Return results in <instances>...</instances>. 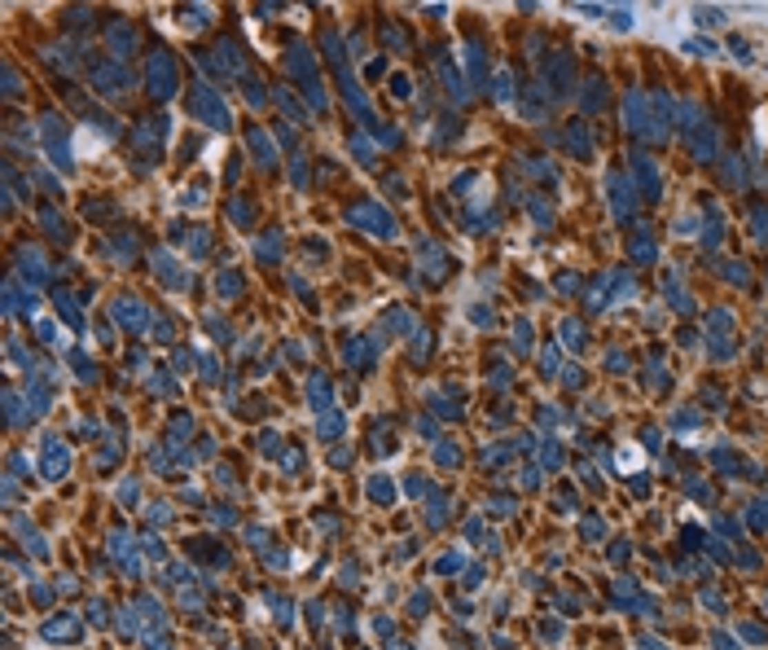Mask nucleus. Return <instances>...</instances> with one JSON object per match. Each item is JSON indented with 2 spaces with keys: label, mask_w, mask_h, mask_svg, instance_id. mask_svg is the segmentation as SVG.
I'll use <instances>...</instances> for the list:
<instances>
[{
  "label": "nucleus",
  "mask_w": 768,
  "mask_h": 650,
  "mask_svg": "<svg viewBox=\"0 0 768 650\" xmlns=\"http://www.w3.org/2000/svg\"><path fill=\"white\" fill-rule=\"evenodd\" d=\"M172 137V119H141L132 132V159H141V172L163 163V146Z\"/></svg>",
  "instance_id": "nucleus-1"
},
{
  "label": "nucleus",
  "mask_w": 768,
  "mask_h": 650,
  "mask_svg": "<svg viewBox=\"0 0 768 650\" xmlns=\"http://www.w3.org/2000/svg\"><path fill=\"white\" fill-rule=\"evenodd\" d=\"M40 141H44V154H49V163L57 172H70L75 167V150H70V137H66V124L62 115H40Z\"/></svg>",
  "instance_id": "nucleus-2"
},
{
  "label": "nucleus",
  "mask_w": 768,
  "mask_h": 650,
  "mask_svg": "<svg viewBox=\"0 0 768 650\" xmlns=\"http://www.w3.org/2000/svg\"><path fill=\"white\" fill-rule=\"evenodd\" d=\"M88 70H92V88H97L101 97H128L132 83H137L132 70L123 62H114V57H92Z\"/></svg>",
  "instance_id": "nucleus-3"
},
{
  "label": "nucleus",
  "mask_w": 768,
  "mask_h": 650,
  "mask_svg": "<svg viewBox=\"0 0 768 650\" xmlns=\"http://www.w3.org/2000/svg\"><path fill=\"white\" fill-rule=\"evenodd\" d=\"M145 88L154 92V101H172L176 97L180 79H176V62H172V53H167V49H154L150 53V62H145Z\"/></svg>",
  "instance_id": "nucleus-4"
},
{
  "label": "nucleus",
  "mask_w": 768,
  "mask_h": 650,
  "mask_svg": "<svg viewBox=\"0 0 768 650\" xmlns=\"http://www.w3.org/2000/svg\"><path fill=\"white\" fill-rule=\"evenodd\" d=\"M194 110H198V119H202L211 132H229V128H233L229 106H224L220 88H211V83H198V88H194Z\"/></svg>",
  "instance_id": "nucleus-5"
},
{
  "label": "nucleus",
  "mask_w": 768,
  "mask_h": 650,
  "mask_svg": "<svg viewBox=\"0 0 768 650\" xmlns=\"http://www.w3.org/2000/svg\"><path fill=\"white\" fill-rule=\"evenodd\" d=\"M347 224H356V228H365V233H374V237H395V215L382 207V202H356L352 211H347Z\"/></svg>",
  "instance_id": "nucleus-6"
},
{
  "label": "nucleus",
  "mask_w": 768,
  "mask_h": 650,
  "mask_svg": "<svg viewBox=\"0 0 768 650\" xmlns=\"http://www.w3.org/2000/svg\"><path fill=\"white\" fill-rule=\"evenodd\" d=\"M105 49L114 53V62H128L137 53V27L128 18H110L105 22Z\"/></svg>",
  "instance_id": "nucleus-7"
},
{
  "label": "nucleus",
  "mask_w": 768,
  "mask_h": 650,
  "mask_svg": "<svg viewBox=\"0 0 768 650\" xmlns=\"http://www.w3.org/2000/svg\"><path fill=\"white\" fill-rule=\"evenodd\" d=\"M430 62H435L439 83H443V92H448L452 101H465V97H470V88H465V79H461V70H457V62H452L448 49H435V53H430Z\"/></svg>",
  "instance_id": "nucleus-8"
},
{
  "label": "nucleus",
  "mask_w": 768,
  "mask_h": 650,
  "mask_svg": "<svg viewBox=\"0 0 768 650\" xmlns=\"http://www.w3.org/2000/svg\"><path fill=\"white\" fill-rule=\"evenodd\" d=\"M211 57H215V70H220V75H229V79H246V75H250V70H246V57H242V44H237V40H215Z\"/></svg>",
  "instance_id": "nucleus-9"
},
{
  "label": "nucleus",
  "mask_w": 768,
  "mask_h": 650,
  "mask_svg": "<svg viewBox=\"0 0 768 650\" xmlns=\"http://www.w3.org/2000/svg\"><path fill=\"white\" fill-rule=\"evenodd\" d=\"M285 70L299 79V83H312V79H321L316 75V57H312V49L307 44H290L285 49Z\"/></svg>",
  "instance_id": "nucleus-10"
},
{
  "label": "nucleus",
  "mask_w": 768,
  "mask_h": 650,
  "mask_svg": "<svg viewBox=\"0 0 768 650\" xmlns=\"http://www.w3.org/2000/svg\"><path fill=\"white\" fill-rule=\"evenodd\" d=\"M246 146H250V154H255V163L259 167H277V146H272V137L263 128H246Z\"/></svg>",
  "instance_id": "nucleus-11"
},
{
  "label": "nucleus",
  "mask_w": 768,
  "mask_h": 650,
  "mask_svg": "<svg viewBox=\"0 0 768 650\" xmlns=\"http://www.w3.org/2000/svg\"><path fill=\"white\" fill-rule=\"evenodd\" d=\"M70 471V453L57 444V435L44 440V479H62Z\"/></svg>",
  "instance_id": "nucleus-12"
},
{
  "label": "nucleus",
  "mask_w": 768,
  "mask_h": 650,
  "mask_svg": "<svg viewBox=\"0 0 768 650\" xmlns=\"http://www.w3.org/2000/svg\"><path fill=\"white\" fill-rule=\"evenodd\" d=\"M114 317L123 321L128 330H145L150 312H145V304H141V299H132V295H123V299H114Z\"/></svg>",
  "instance_id": "nucleus-13"
},
{
  "label": "nucleus",
  "mask_w": 768,
  "mask_h": 650,
  "mask_svg": "<svg viewBox=\"0 0 768 650\" xmlns=\"http://www.w3.org/2000/svg\"><path fill=\"white\" fill-rule=\"evenodd\" d=\"M119 132H123V128H119L114 115H88V124H83V137H88V141H101V146H110Z\"/></svg>",
  "instance_id": "nucleus-14"
},
{
  "label": "nucleus",
  "mask_w": 768,
  "mask_h": 650,
  "mask_svg": "<svg viewBox=\"0 0 768 650\" xmlns=\"http://www.w3.org/2000/svg\"><path fill=\"white\" fill-rule=\"evenodd\" d=\"M18 273L27 277L31 286H40L44 277H49V268H44V255L35 246H18Z\"/></svg>",
  "instance_id": "nucleus-15"
},
{
  "label": "nucleus",
  "mask_w": 768,
  "mask_h": 650,
  "mask_svg": "<svg viewBox=\"0 0 768 650\" xmlns=\"http://www.w3.org/2000/svg\"><path fill=\"white\" fill-rule=\"evenodd\" d=\"M465 70H470V88H483L487 83V62H483V44L478 40H465Z\"/></svg>",
  "instance_id": "nucleus-16"
},
{
  "label": "nucleus",
  "mask_w": 768,
  "mask_h": 650,
  "mask_svg": "<svg viewBox=\"0 0 768 650\" xmlns=\"http://www.w3.org/2000/svg\"><path fill=\"white\" fill-rule=\"evenodd\" d=\"M154 268H159V277L172 286V290H185V286H189V273L180 268L176 255H167V250H159V255H154Z\"/></svg>",
  "instance_id": "nucleus-17"
},
{
  "label": "nucleus",
  "mask_w": 768,
  "mask_h": 650,
  "mask_svg": "<svg viewBox=\"0 0 768 650\" xmlns=\"http://www.w3.org/2000/svg\"><path fill=\"white\" fill-rule=\"evenodd\" d=\"M40 57H44V62H49V66L66 70V75H70V70L79 66V57H75V44H44V49H40Z\"/></svg>",
  "instance_id": "nucleus-18"
},
{
  "label": "nucleus",
  "mask_w": 768,
  "mask_h": 650,
  "mask_svg": "<svg viewBox=\"0 0 768 650\" xmlns=\"http://www.w3.org/2000/svg\"><path fill=\"white\" fill-rule=\"evenodd\" d=\"M417 255H422V268L430 277H443V268H448V255L435 246V242H417Z\"/></svg>",
  "instance_id": "nucleus-19"
},
{
  "label": "nucleus",
  "mask_w": 768,
  "mask_h": 650,
  "mask_svg": "<svg viewBox=\"0 0 768 650\" xmlns=\"http://www.w3.org/2000/svg\"><path fill=\"white\" fill-rule=\"evenodd\" d=\"M610 189H615V215L623 220V215L632 211V185L623 176H610Z\"/></svg>",
  "instance_id": "nucleus-20"
},
{
  "label": "nucleus",
  "mask_w": 768,
  "mask_h": 650,
  "mask_svg": "<svg viewBox=\"0 0 768 650\" xmlns=\"http://www.w3.org/2000/svg\"><path fill=\"white\" fill-rule=\"evenodd\" d=\"M632 172H637V180H641L645 194L658 198V172H654V163H650V159H637V163H632Z\"/></svg>",
  "instance_id": "nucleus-21"
},
{
  "label": "nucleus",
  "mask_w": 768,
  "mask_h": 650,
  "mask_svg": "<svg viewBox=\"0 0 768 650\" xmlns=\"http://www.w3.org/2000/svg\"><path fill=\"white\" fill-rule=\"evenodd\" d=\"M352 159H356L360 167H374V163H378L374 141H369V137H352Z\"/></svg>",
  "instance_id": "nucleus-22"
},
{
  "label": "nucleus",
  "mask_w": 768,
  "mask_h": 650,
  "mask_svg": "<svg viewBox=\"0 0 768 650\" xmlns=\"http://www.w3.org/2000/svg\"><path fill=\"white\" fill-rule=\"evenodd\" d=\"M101 250H105V255H114L119 264H123V259H132V250H137V237H132V233H119L114 242H105Z\"/></svg>",
  "instance_id": "nucleus-23"
},
{
  "label": "nucleus",
  "mask_w": 768,
  "mask_h": 650,
  "mask_svg": "<svg viewBox=\"0 0 768 650\" xmlns=\"http://www.w3.org/2000/svg\"><path fill=\"white\" fill-rule=\"evenodd\" d=\"M382 44H387L391 53H409V35L395 27V22H382Z\"/></svg>",
  "instance_id": "nucleus-24"
},
{
  "label": "nucleus",
  "mask_w": 768,
  "mask_h": 650,
  "mask_svg": "<svg viewBox=\"0 0 768 650\" xmlns=\"http://www.w3.org/2000/svg\"><path fill=\"white\" fill-rule=\"evenodd\" d=\"M229 220H233V224H242V228H250V224H255V202L233 198V202H229Z\"/></svg>",
  "instance_id": "nucleus-25"
},
{
  "label": "nucleus",
  "mask_w": 768,
  "mask_h": 650,
  "mask_svg": "<svg viewBox=\"0 0 768 650\" xmlns=\"http://www.w3.org/2000/svg\"><path fill=\"white\" fill-rule=\"evenodd\" d=\"M40 224L49 228V237H57V242H66V237H70V228H66V220H62V215H57L53 207H44V211H40Z\"/></svg>",
  "instance_id": "nucleus-26"
},
{
  "label": "nucleus",
  "mask_w": 768,
  "mask_h": 650,
  "mask_svg": "<svg viewBox=\"0 0 768 650\" xmlns=\"http://www.w3.org/2000/svg\"><path fill=\"white\" fill-rule=\"evenodd\" d=\"M303 97H307V106H312L316 115H325V110H330V97H325V83H321V79L303 83Z\"/></svg>",
  "instance_id": "nucleus-27"
},
{
  "label": "nucleus",
  "mask_w": 768,
  "mask_h": 650,
  "mask_svg": "<svg viewBox=\"0 0 768 650\" xmlns=\"http://www.w3.org/2000/svg\"><path fill=\"white\" fill-rule=\"evenodd\" d=\"M272 97H277V106L285 110V119H290V124H303V106H299V101L290 97V88H277Z\"/></svg>",
  "instance_id": "nucleus-28"
},
{
  "label": "nucleus",
  "mask_w": 768,
  "mask_h": 650,
  "mask_svg": "<svg viewBox=\"0 0 768 650\" xmlns=\"http://www.w3.org/2000/svg\"><path fill=\"white\" fill-rule=\"evenodd\" d=\"M492 97H496L501 106H505V101H514V75H509V70H501V75L492 79Z\"/></svg>",
  "instance_id": "nucleus-29"
},
{
  "label": "nucleus",
  "mask_w": 768,
  "mask_h": 650,
  "mask_svg": "<svg viewBox=\"0 0 768 650\" xmlns=\"http://www.w3.org/2000/svg\"><path fill=\"white\" fill-rule=\"evenodd\" d=\"M255 250H259V259H268V264H272V259L281 255V233H277V228H272V233H263Z\"/></svg>",
  "instance_id": "nucleus-30"
},
{
  "label": "nucleus",
  "mask_w": 768,
  "mask_h": 650,
  "mask_svg": "<svg viewBox=\"0 0 768 650\" xmlns=\"http://www.w3.org/2000/svg\"><path fill=\"white\" fill-rule=\"evenodd\" d=\"M549 79H554V83H562V97H567V83H571V62H567V57H558V62H549Z\"/></svg>",
  "instance_id": "nucleus-31"
},
{
  "label": "nucleus",
  "mask_w": 768,
  "mask_h": 650,
  "mask_svg": "<svg viewBox=\"0 0 768 650\" xmlns=\"http://www.w3.org/2000/svg\"><path fill=\"white\" fill-rule=\"evenodd\" d=\"M606 106V83L602 79H593L589 83V92H584V110H602Z\"/></svg>",
  "instance_id": "nucleus-32"
},
{
  "label": "nucleus",
  "mask_w": 768,
  "mask_h": 650,
  "mask_svg": "<svg viewBox=\"0 0 768 650\" xmlns=\"http://www.w3.org/2000/svg\"><path fill=\"white\" fill-rule=\"evenodd\" d=\"M242 83H246V101H250V106H263V101H268V92H263V88H268V83H263V79L246 75Z\"/></svg>",
  "instance_id": "nucleus-33"
},
{
  "label": "nucleus",
  "mask_w": 768,
  "mask_h": 650,
  "mask_svg": "<svg viewBox=\"0 0 768 650\" xmlns=\"http://www.w3.org/2000/svg\"><path fill=\"white\" fill-rule=\"evenodd\" d=\"M215 286H220V295H224V299L242 295V277H237V273H220V282H215Z\"/></svg>",
  "instance_id": "nucleus-34"
},
{
  "label": "nucleus",
  "mask_w": 768,
  "mask_h": 650,
  "mask_svg": "<svg viewBox=\"0 0 768 650\" xmlns=\"http://www.w3.org/2000/svg\"><path fill=\"white\" fill-rule=\"evenodd\" d=\"M207 22H211V9H202V5H189L185 9V27L198 31V27H207Z\"/></svg>",
  "instance_id": "nucleus-35"
},
{
  "label": "nucleus",
  "mask_w": 768,
  "mask_h": 650,
  "mask_svg": "<svg viewBox=\"0 0 768 650\" xmlns=\"http://www.w3.org/2000/svg\"><path fill=\"white\" fill-rule=\"evenodd\" d=\"M523 115H527V119H545V101H540L532 88L523 92Z\"/></svg>",
  "instance_id": "nucleus-36"
},
{
  "label": "nucleus",
  "mask_w": 768,
  "mask_h": 650,
  "mask_svg": "<svg viewBox=\"0 0 768 650\" xmlns=\"http://www.w3.org/2000/svg\"><path fill=\"white\" fill-rule=\"evenodd\" d=\"M5 97H9V101H18V97H22V79H18V70H14V66H5Z\"/></svg>",
  "instance_id": "nucleus-37"
},
{
  "label": "nucleus",
  "mask_w": 768,
  "mask_h": 650,
  "mask_svg": "<svg viewBox=\"0 0 768 650\" xmlns=\"http://www.w3.org/2000/svg\"><path fill=\"white\" fill-rule=\"evenodd\" d=\"M391 92H395L400 101H409V97H413V79H409V75H391Z\"/></svg>",
  "instance_id": "nucleus-38"
},
{
  "label": "nucleus",
  "mask_w": 768,
  "mask_h": 650,
  "mask_svg": "<svg viewBox=\"0 0 768 650\" xmlns=\"http://www.w3.org/2000/svg\"><path fill=\"white\" fill-rule=\"evenodd\" d=\"M189 250H194V255H207V250H211V233H207V228H194V237H189Z\"/></svg>",
  "instance_id": "nucleus-39"
},
{
  "label": "nucleus",
  "mask_w": 768,
  "mask_h": 650,
  "mask_svg": "<svg viewBox=\"0 0 768 650\" xmlns=\"http://www.w3.org/2000/svg\"><path fill=\"white\" fill-rule=\"evenodd\" d=\"M66 18H70V27H75V31H88L92 27V9H70Z\"/></svg>",
  "instance_id": "nucleus-40"
},
{
  "label": "nucleus",
  "mask_w": 768,
  "mask_h": 650,
  "mask_svg": "<svg viewBox=\"0 0 768 650\" xmlns=\"http://www.w3.org/2000/svg\"><path fill=\"white\" fill-rule=\"evenodd\" d=\"M571 150L580 154V159L589 154V137H584V124H575V128H571Z\"/></svg>",
  "instance_id": "nucleus-41"
},
{
  "label": "nucleus",
  "mask_w": 768,
  "mask_h": 650,
  "mask_svg": "<svg viewBox=\"0 0 768 650\" xmlns=\"http://www.w3.org/2000/svg\"><path fill=\"white\" fill-rule=\"evenodd\" d=\"M374 141H378V146H387V150H395V146H400V132H395V128H378Z\"/></svg>",
  "instance_id": "nucleus-42"
},
{
  "label": "nucleus",
  "mask_w": 768,
  "mask_h": 650,
  "mask_svg": "<svg viewBox=\"0 0 768 650\" xmlns=\"http://www.w3.org/2000/svg\"><path fill=\"white\" fill-rule=\"evenodd\" d=\"M277 141L285 150H294V128H290V119H277Z\"/></svg>",
  "instance_id": "nucleus-43"
},
{
  "label": "nucleus",
  "mask_w": 768,
  "mask_h": 650,
  "mask_svg": "<svg viewBox=\"0 0 768 650\" xmlns=\"http://www.w3.org/2000/svg\"><path fill=\"white\" fill-rule=\"evenodd\" d=\"M312 400H316V408H325V400H330V387H325V378H312Z\"/></svg>",
  "instance_id": "nucleus-44"
},
{
  "label": "nucleus",
  "mask_w": 768,
  "mask_h": 650,
  "mask_svg": "<svg viewBox=\"0 0 768 650\" xmlns=\"http://www.w3.org/2000/svg\"><path fill=\"white\" fill-rule=\"evenodd\" d=\"M110 215H114L110 202H88V220H110Z\"/></svg>",
  "instance_id": "nucleus-45"
},
{
  "label": "nucleus",
  "mask_w": 768,
  "mask_h": 650,
  "mask_svg": "<svg viewBox=\"0 0 768 650\" xmlns=\"http://www.w3.org/2000/svg\"><path fill=\"white\" fill-rule=\"evenodd\" d=\"M290 176H294V185H299V189L307 185V163H303V154H294V167H290Z\"/></svg>",
  "instance_id": "nucleus-46"
},
{
  "label": "nucleus",
  "mask_w": 768,
  "mask_h": 650,
  "mask_svg": "<svg viewBox=\"0 0 768 650\" xmlns=\"http://www.w3.org/2000/svg\"><path fill=\"white\" fill-rule=\"evenodd\" d=\"M180 202H185V207H202V202H207V189H202V185L185 189V198H180Z\"/></svg>",
  "instance_id": "nucleus-47"
},
{
  "label": "nucleus",
  "mask_w": 768,
  "mask_h": 650,
  "mask_svg": "<svg viewBox=\"0 0 768 650\" xmlns=\"http://www.w3.org/2000/svg\"><path fill=\"white\" fill-rule=\"evenodd\" d=\"M57 308H62V317H66L70 325H79V308L70 304V295H62V299H57Z\"/></svg>",
  "instance_id": "nucleus-48"
},
{
  "label": "nucleus",
  "mask_w": 768,
  "mask_h": 650,
  "mask_svg": "<svg viewBox=\"0 0 768 650\" xmlns=\"http://www.w3.org/2000/svg\"><path fill=\"white\" fill-rule=\"evenodd\" d=\"M49 637H75V620H57V624H49Z\"/></svg>",
  "instance_id": "nucleus-49"
},
{
  "label": "nucleus",
  "mask_w": 768,
  "mask_h": 650,
  "mask_svg": "<svg viewBox=\"0 0 768 650\" xmlns=\"http://www.w3.org/2000/svg\"><path fill=\"white\" fill-rule=\"evenodd\" d=\"M703 22V27H716V22H725V14H720V9H698V14H694Z\"/></svg>",
  "instance_id": "nucleus-50"
},
{
  "label": "nucleus",
  "mask_w": 768,
  "mask_h": 650,
  "mask_svg": "<svg viewBox=\"0 0 768 650\" xmlns=\"http://www.w3.org/2000/svg\"><path fill=\"white\" fill-rule=\"evenodd\" d=\"M387 189H391V198H409V189H404L400 176H387Z\"/></svg>",
  "instance_id": "nucleus-51"
},
{
  "label": "nucleus",
  "mask_w": 768,
  "mask_h": 650,
  "mask_svg": "<svg viewBox=\"0 0 768 650\" xmlns=\"http://www.w3.org/2000/svg\"><path fill=\"white\" fill-rule=\"evenodd\" d=\"M632 255H637V259H650V237H637V242H632Z\"/></svg>",
  "instance_id": "nucleus-52"
},
{
  "label": "nucleus",
  "mask_w": 768,
  "mask_h": 650,
  "mask_svg": "<svg viewBox=\"0 0 768 650\" xmlns=\"http://www.w3.org/2000/svg\"><path fill=\"white\" fill-rule=\"evenodd\" d=\"M40 339L44 343H57V325L53 321H40Z\"/></svg>",
  "instance_id": "nucleus-53"
},
{
  "label": "nucleus",
  "mask_w": 768,
  "mask_h": 650,
  "mask_svg": "<svg viewBox=\"0 0 768 650\" xmlns=\"http://www.w3.org/2000/svg\"><path fill=\"white\" fill-rule=\"evenodd\" d=\"M470 185H474V172H465V176H457V185H452V189H457V194H465Z\"/></svg>",
  "instance_id": "nucleus-54"
}]
</instances>
